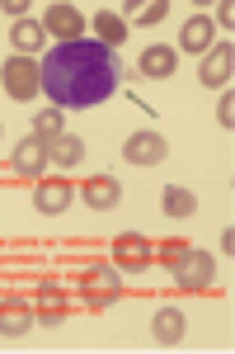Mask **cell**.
I'll return each mask as SVG.
<instances>
[{
  "mask_svg": "<svg viewBox=\"0 0 235 354\" xmlns=\"http://www.w3.org/2000/svg\"><path fill=\"white\" fill-rule=\"evenodd\" d=\"M183 330H188V322H183V312H179V307H160V312H156V322H151V335H156L160 345H179V340H183Z\"/></svg>",
  "mask_w": 235,
  "mask_h": 354,
  "instance_id": "cell-17",
  "label": "cell"
},
{
  "mask_svg": "<svg viewBox=\"0 0 235 354\" xmlns=\"http://www.w3.org/2000/svg\"><path fill=\"white\" fill-rule=\"evenodd\" d=\"M188 250H193V245L174 236V241H160V245H156V260H160V265H165L170 274H174V270L183 265V255H188Z\"/></svg>",
  "mask_w": 235,
  "mask_h": 354,
  "instance_id": "cell-21",
  "label": "cell"
},
{
  "mask_svg": "<svg viewBox=\"0 0 235 354\" xmlns=\"http://www.w3.org/2000/svg\"><path fill=\"white\" fill-rule=\"evenodd\" d=\"M212 279H216V260H212L207 250H188L183 255V265L174 270V283H179L183 293H203V288H212Z\"/></svg>",
  "mask_w": 235,
  "mask_h": 354,
  "instance_id": "cell-6",
  "label": "cell"
},
{
  "mask_svg": "<svg viewBox=\"0 0 235 354\" xmlns=\"http://www.w3.org/2000/svg\"><path fill=\"white\" fill-rule=\"evenodd\" d=\"M212 43H216V24H212L207 15H193V19L179 28V48H174V53H207Z\"/></svg>",
  "mask_w": 235,
  "mask_h": 354,
  "instance_id": "cell-13",
  "label": "cell"
},
{
  "mask_svg": "<svg viewBox=\"0 0 235 354\" xmlns=\"http://www.w3.org/2000/svg\"><path fill=\"white\" fill-rule=\"evenodd\" d=\"M71 198H76L71 180H38V185H33V208H38V213H48V218L66 213V208H71Z\"/></svg>",
  "mask_w": 235,
  "mask_h": 354,
  "instance_id": "cell-10",
  "label": "cell"
},
{
  "mask_svg": "<svg viewBox=\"0 0 235 354\" xmlns=\"http://www.w3.org/2000/svg\"><path fill=\"white\" fill-rule=\"evenodd\" d=\"M193 213H198V194L170 185L165 189V218H193Z\"/></svg>",
  "mask_w": 235,
  "mask_h": 354,
  "instance_id": "cell-20",
  "label": "cell"
},
{
  "mask_svg": "<svg viewBox=\"0 0 235 354\" xmlns=\"http://www.w3.org/2000/svg\"><path fill=\"white\" fill-rule=\"evenodd\" d=\"M151 260H156L151 236H141V232H123V236H113V265H118V270L141 274V270H151Z\"/></svg>",
  "mask_w": 235,
  "mask_h": 354,
  "instance_id": "cell-4",
  "label": "cell"
},
{
  "mask_svg": "<svg viewBox=\"0 0 235 354\" xmlns=\"http://www.w3.org/2000/svg\"><path fill=\"white\" fill-rule=\"evenodd\" d=\"M170 156V142L156 133V128H141V133H132L123 142V161L127 165H160Z\"/></svg>",
  "mask_w": 235,
  "mask_h": 354,
  "instance_id": "cell-7",
  "label": "cell"
},
{
  "mask_svg": "<svg viewBox=\"0 0 235 354\" xmlns=\"http://www.w3.org/2000/svg\"><path fill=\"white\" fill-rule=\"evenodd\" d=\"M10 165H14V175H24V180H43V170H48V142H38V137L28 133L24 142H14V151H10Z\"/></svg>",
  "mask_w": 235,
  "mask_h": 354,
  "instance_id": "cell-9",
  "label": "cell"
},
{
  "mask_svg": "<svg viewBox=\"0 0 235 354\" xmlns=\"http://www.w3.org/2000/svg\"><path fill=\"white\" fill-rule=\"evenodd\" d=\"M5 15H14V24L28 19V0H5Z\"/></svg>",
  "mask_w": 235,
  "mask_h": 354,
  "instance_id": "cell-26",
  "label": "cell"
},
{
  "mask_svg": "<svg viewBox=\"0 0 235 354\" xmlns=\"http://www.w3.org/2000/svg\"><path fill=\"white\" fill-rule=\"evenodd\" d=\"M80 293H85V307L90 312H104L123 298V283H118V265H94V270L80 274Z\"/></svg>",
  "mask_w": 235,
  "mask_h": 354,
  "instance_id": "cell-3",
  "label": "cell"
},
{
  "mask_svg": "<svg viewBox=\"0 0 235 354\" xmlns=\"http://www.w3.org/2000/svg\"><path fill=\"white\" fill-rule=\"evenodd\" d=\"M174 62H179V53H174V48L151 43V48L141 53V62H136V71H141L146 81H170V76H174Z\"/></svg>",
  "mask_w": 235,
  "mask_h": 354,
  "instance_id": "cell-12",
  "label": "cell"
},
{
  "mask_svg": "<svg viewBox=\"0 0 235 354\" xmlns=\"http://www.w3.org/2000/svg\"><path fill=\"white\" fill-rule=\"evenodd\" d=\"M0 133H5V128H0Z\"/></svg>",
  "mask_w": 235,
  "mask_h": 354,
  "instance_id": "cell-28",
  "label": "cell"
},
{
  "mask_svg": "<svg viewBox=\"0 0 235 354\" xmlns=\"http://www.w3.org/2000/svg\"><path fill=\"white\" fill-rule=\"evenodd\" d=\"M33 326H38V322H33V307H28L24 298L0 302V335H28Z\"/></svg>",
  "mask_w": 235,
  "mask_h": 354,
  "instance_id": "cell-14",
  "label": "cell"
},
{
  "mask_svg": "<svg viewBox=\"0 0 235 354\" xmlns=\"http://www.w3.org/2000/svg\"><path fill=\"white\" fill-rule=\"evenodd\" d=\"M38 24L48 28L52 38H61V43H80V38H85V28H90V24H85V15H80L76 5H48Z\"/></svg>",
  "mask_w": 235,
  "mask_h": 354,
  "instance_id": "cell-8",
  "label": "cell"
},
{
  "mask_svg": "<svg viewBox=\"0 0 235 354\" xmlns=\"http://www.w3.org/2000/svg\"><path fill=\"white\" fill-rule=\"evenodd\" d=\"M0 85H5V95L10 100H38V90H43V76H38V57H5L0 62Z\"/></svg>",
  "mask_w": 235,
  "mask_h": 354,
  "instance_id": "cell-2",
  "label": "cell"
},
{
  "mask_svg": "<svg viewBox=\"0 0 235 354\" xmlns=\"http://www.w3.org/2000/svg\"><path fill=\"white\" fill-rule=\"evenodd\" d=\"M66 317H71V307H66V302H43V307L33 312V322H38V326H61Z\"/></svg>",
  "mask_w": 235,
  "mask_h": 354,
  "instance_id": "cell-23",
  "label": "cell"
},
{
  "mask_svg": "<svg viewBox=\"0 0 235 354\" xmlns=\"http://www.w3.org/2000/svg\"><path fill=\"white\" fill-rule=\"evenodd\" d=\"M212 24H226V28L235 24V10H231V0H221V5H216V19H212Z\"/></svg>",
  "mask_w": 235,
  "mask_h": 354,
  "instance_id": "cell-27",
  "label": "cell"
},
{
  "mask_svg": "<svg viewBox=\"0 0 235 354\" xmlns=\"http://www.w3.org/2000/svg\"><path fill=\"white\" fill-rule=\"evenodd\" d=\"M216 123H221L226 133H231V128H235V95H231V85H226V95L216 100Z\"/></svg>",
  "mask_w": 235,
  "mask_h": 354,
  "instance_id": "cell-24",
  "label": "cell"
},
{
  "mask_svg": "<svg viewBox=\"0 0 235 354\" xmlns=\"http://www.w3.org/2000/svg\"><path fill=\"white\" fill-rule=\"evenodd\" d=\"M141 19V24H160V19H165V15H170V5H165V0H151V5H127V10H123V19Z\"/></svg>",
  "mask_w": 235,
  "mask_h": 354,
  "instance_id": "cell-22",
  "label": "cell"
},
{
  "mask_svg": "<svg viewBox=\"0 0 235 354\" xmlns=\"http://www.w3.org/2000/svg\"><path fill=\"white\" fill-rule=\"evenodd\" d=\"M10 43H14L19 57H38L43 48H48V28L38 24V19H19V24L10 28Z\"/></svg>",
  "mask_w": 235,
  "mask_h": 354,
  "instance_id": "cell-15",
  "label": "cell"
},
{
  "mask_svg": "<svg viewBox=\"0 0 235 354\" xmlns=\"http://www.w3.org/2000/svg\"><path fill=\"white\" fill-rule=\"evenodd\" d=\"M94 33H99V43H104V48H113V53H118V48H123V43H127V19H123V15H118V10H99V15H94Z\"/></svg>",
  "mask_w": 235,
  "mask_h": 354,
  "instance_id": "cell-16",
  "label": "cell"
},
{
  "mask_svg": "<svg viewBox=\"0 0 235 354\" xmlns=\"http://www.w3.org/2000/svg\"><path fill=\"white\" fill-rule=\"evenodd\" d=\"M80 198H85L94 213H108V208H118V203H123V185H118L113 175H94V180H85V185H80Z\"/></svg>",
  "mask_w": 235,
  "mask_h": 354,
  "instance_id": "cell-11",
  "label": "cell"
},
{
  "mask_svg": "<svg viewBox=\"0 0 235 354\" xmlns=\"http://www.w3.org/2000/svg\"><path fill=\"white\" fill-rule=\"evenodd\" d=\"M38 76H43L48 100L61 113L66 109H94V104H104L108 95L123 85V62H118L113 48L80 38V43H57V48H48Z\"/></svg>",
  "mask_w": 235,
  "mask_h": 354,
  "instance_id": "cell-1",
  "label": "cell"
},
{
  "mask_svg": "<svg viewBox=\"0 0 235 354\" xmlns=\"http://www.w3.org/2000/svg\"><path fill=\"white\" fill-rule=\"evenodd\" d=\"M66 133V118H61V109H38L33 113V137H38V142H57V137Z\"/></svg>",
  "mask_w": 235,
  "mask_h": 354,
  "instance_id": "cell-19",
  "label": "cell"
},
{
  "mask_svg": "<svg viewBox=\"0 0 235 354\" xmlns=\"http://www.w3.org/2000/svg\"><path fill=\"white\" fill-rule=\"evenodd\" d=\"M235 76V43H212L207 53H203V66H198V81L207 85V90H221V85H231Z\"/></svg>",
  "mask_w": 235,
  "mask_h": 354,
  "instance_id": "cell-5",
  "label": "cell"
},
{
  "mask_svg": "<svg viewBox=\"0 0 235 354\" xmlns=\"http://www.w3.org/2000/svg\"><path fill=\"white\" fill-rule=\"evenodd\" d=\"M38 298H43V302H66V293H61V283H43Z\"/></svg>",
  "mask_w": 235,
  "mask_h": 354,
  "instance_id": "cell-25",
  "label": "cell"
},
{
  "mask_svg": "<svg viewBox=\"0 0 235 354\" xmlns=\"http://www.w3.org/2000/svg\"><path fill=\"white\" fill-rule=\"evenodd\" d=\"M48 161L61 165V170H76V165L85 161V142H80V137H71V133H61L57 142H48Z\"/></svg>",
  "mask_w": 235,
  "mask_h": 354,
  "instance_id": "cell-18",
  "label": "cell"
}]
</instances>
